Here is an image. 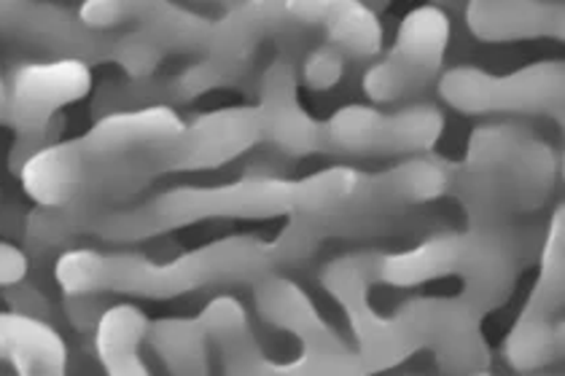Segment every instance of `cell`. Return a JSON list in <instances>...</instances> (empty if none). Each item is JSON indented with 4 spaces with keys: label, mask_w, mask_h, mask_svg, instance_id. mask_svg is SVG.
Returning <instances> with one entry per match:
<instances>
[{
    "label": "cell",
    "mask_w": 565,
    "mask_h": 376,
    "mask_svg": "<svg viewBox=\"0 0 565 376\" xmlns=\"http://www.w3.org/2000/svg\"><path fill=\"white\" fill-rule=\"evenodd\" d=\"M310 258L282 226L275 239L235 234L181 253L170 261H151L140 253H103L73 248L54 261V280L65 296H127V299H178L211 288L254 286L269 272L299 269Z\"/></svg>",
    "instance_id": "obj_1"
},
{
    "label": "cell",
    "mask_w": 565,
    "mask_h": 376,
    "mask_svg": "<svg viewBox=\"0 0 565 376\" xmlns=\"http://www.w3.org/2000/svg\"><path fill=\"white\" fill-rule=\"evenodd\" d=\"M361 172L329 168L307 178L245 175L216 186H178L149 200L103 213L87 234L116 245L143 243L202 221H267L316 215L340 207L359 186Z\"/></svg>",
    "instance_id": "obj_2"
},
{
    "label": "cell",
    "mask_w": 565,
    "mask_h": 376,
    "mask_svg": "<svg viewBox=\"0 0 565 376\" xmlns=\"http://www.w3.org/2000/svg\"><path fill=\"white\" fill-rule=\"evenodd\" d=\"M186 121L173 105H143L103 114L95 127L63 143H49L22 164L24 194L41 207H57L89 194L143 148L175 138Z\"/></svg>",
    "instance_id": "obj_3"
},
{
    "label": "cell",
    "mask_w": 565,
    "mask_h": 376,
    "mask_svg": "<svg viewBox=\"0 0 565 376\" xmlns=\"http://www.w3.org/2000/svg\"><path fill=\"white\" fill-rule=\"evenodd\" d=\"M557 186V157L527 127L482 125L452 170V189L469 224H503L533 213Z\"/></svg>",
    "instance_id": "obj_4"
},
{
    "label": "cell",
    "mask_w": 565,
    "mask_h": 376,
    "mask_svg": "<svg viewBox=\"0 0 565 376\" xmlns=\"http://www.w3.org/2000/svg\"><path fill=\"white\" fill-rule=\"evenodd\" d=\"M520 237L503 224H469L463 232L431 234L423 243L383 253L377 277L396 288L458 277L460 296L479 318L499 310L520 275Z\"/></svg>",
    "instance_id": "obj_5"
},
{
    "label": "cell",
    "mask_w": 565,
    "mask_h": 376,
    "mask_svg": "<svg viewBox=\"0 0 565 376\" xmlns=\"http://www.w3.org/2000/svg\"><path fill=\"white\" fill-rule=\"evenodd\" d=\"M0 39L20 43L49 60L119 65L130 78L153 76L164 54L130 30H95L52 0H0Z\"/></svg>",
    "instance_id": "obj_6"
},
{
    "label": "cell",
    "mask_w": 565,
    "mask_h": 376,
    "mask_svg": "<svg viewBox=\"0 0 565 376\" xmlns=\"http://www.w3.org/2000/svg\"><path fill=\"white\" fill-rule=\"evenodd\" d=\"M452 170L456 164L445 159L417 153L393 164L391 170L374 175L361 172L359 186L340 207L316 215H291L288 221L302 232L312 250L331 237L388 229L391 221L404 218L407 210L445 196L452 189Z\"/></svg>",
    "instance_id": "obj_7"
},
{
    "label": "cell",
    "mask_w": 565,
    "mask_h": 376,
    "mask_svg": "<svg viewBox=\"0 0 565 376\" xmlns=\"http://www.w3.org/2000/svg\"><path fill=\"white\" fill-rule=\"evenodd\" d=\"M250 288H254L256 310L264 323L282 331L299 344V357L275 363L273 376L366 374L364 361L355 353V347H350L340 331L331 329L316 301L291 277L269 272Z\"/></svg>",
    "instance_id": "obj_8"
},
{
    "label": "cell",
    "mask_w": 565,
    "mask_h": 376,
    "mask_svg": "<svg viewBox=\"0 0 565 376\" xmlns=\"http://www.w3.org/2000/svg\"><path fill=\"white\" fill-rule=\"evenodd\" d=\"M439 97L463 116H546L563 125L565 67L561 60H546L495 76L458 65L441 73Z\"/></svg>",
    "instance_id": "obj_9"
},
{
    "label": "cell",
    "mask_w": 565,
    "mask_h": 376,
    "mask_svg": "<svg viewBox=\"0 0 565 376\" xmlns=\"http://www.w3.org/2000/svg\"><path fill=\"white\" fill-rule=\"evenodd\" d=\"M380 258H383L380 250H359L331 258L321 269V286L327 288L331 299L340 301L348 329L353 334L355 353L364 361L366 374L402 366L417 353L413 342L396 325L393 314H383L372 307L370 293L380 282Z\"/></svg>",
    "instance_id": "obj_10"
},
{
    "label": "cell",
    "mask_w": 565,
    "mask_h": 376,
    "mask_svg": "<svg viewBox=\"0 0 565 376\" xmlns=\"http://www.w3.org/2000/svg\"><path fill=\"white\" fill-rule=\"evenodd\" d=\"M563 296L565 210L561 205L546 226L536 286L503 342V357L514 372H542L563 357Z\"/></svg>",
    "instance_id": "obj_11"
},
{
    "label": "cell",
    "mask_w": 565,
    "mask_h": 376,
    "mask_svg": "<svg viewBox=\"0 0 565 376\" xmlns=\"http://www.w3.org/2000/svg\"><path fill=\"white\" fill-rule=\"evenodd\" d=\"M445 132V114L431 103L402 105L396 110L348 105L323 121L327 153L345 157H417L428 153Z\"/></svg>",
    "instance_id": "obj_12"
},
{
    "label": "cell",
    "mask_w": 565,
    "mask_h": 376,
    "mask_svg": "<svg viewBox=\"0 0 565 376\" xmlns=\"http://www.w3.org/2000/svg\"><path fill=\"white\" fill-rule=\"evenodd\" d=\"M452 24L445 9L428 3L409 11L393 46L364 73V92L377 105L413 100L436 82L450 46Z\"/></svg>",
    "instance_id": "obj_13"
},
{
    "label": "cell",
    "mask_w": 565,
    "mask_h": 376,
    "mask_svg": "<svg viewBox=\"0 0 565 376\" xmlns=\"http://www.w3.org/2000/svg\"><path fill=\"white\" fill-rule=\"evenodd\" d=\"M391 314L417 353H431L445 374L490 372V350L479 325L482 318L463 299L417 296L402 301Z\"/></svg>",
    "instance_id": "obj_14"
},
{
    "label": "cell",
    "mask_w": 565,
    "mask_h": 376,
    "mask_svg": "<svg viewBox=\"0 0 565 376\" xmlns=\"http://www.w3.org/2000/svg\"><path fill=\"white\" fill-rule=\"evenodd\" d=\"M82 20L95 30H130L164 57H196L211 39L213 20L178 0H84Z\"/></svg>",
    "instance_id": "obj_15"
},
{
    "label": "cell",
    "mask_w": 565,
    "mask_h": 376,
    "mask_svg": "<svg viewBox=\"0 0 565 376\" xmlns=\"http://www.w3.org/2000/svg\"><path fill=\"white\" fill-rule=\"evenodd\" d=\"M92 92V65L82 60H46L24 63L6 82L3 125L14 135L44 132L67 105Z\"/></svg>",
    "instance_id": "obj_16"
},
{
    "label": "cell",
    "mask_w": 565,
    "mask_h": 376,
    "mask_svg": "<svg viewBox=\"0 0 565 376\" xmlns=\"http://www.w3.org/2000/svg\"><path fill=\"white\" fill-rule=\"evenodd\" d=\"M256 108L262 114V143L275 153L291 159L327 153L323 121L312 119L299 103V67L288 52H278L264 67Z\"/></svg>",
    "instance_id": "obj_17"
},
{
    "label": "cell",
    "mask_w": 565,
    "mask_h": 376,
    "mask_svg": "<svg viewBox=\"0 0 565 376\" xmlns=\"http://www.w3.org/2000/svg\"><path fill=\"white\" fill-rule=\"evenodd\" d=\"M286 9L348 60H372L383 49V24L364 0H286Z\"/></svg>",
    "instance_id": "obj_18"
},
{
    "label": "cell",
    "mask_w": 565,
    "mask_h": 376,
    "mask_svg": "<svg viewBox=\"0 0 565 376\" xmlns=\"http://www.w3.org/2000/svg\"><path fill=\"white\" fill-rule=\"evenodd\" d=\"M466 24L484 43H514L565 35L563 0H466Z\"/></svg>",
    "instance_id": "obj_19"
},
{
    "label": "cell",
    "mask_w": 565,
    "mask_h": 376,
    "mask_svg": "<svg viewBox=\"0 0 565 376\" xmlns=\"http://www.w3.org/2000/svg\"><path fill=\"white\" fill-rule=\"evenodd\" d=\"M0 363L22 376H63L67 344L44 318L0 312Z\"/></svg>",
    "instance_id": "obj_20"
},
{
    "label": "cell",
    "mask_w": 565,
    "mask_h": 376,
    "mask_svg": "<svg viewBox=\"0 0 565 376\" xmlns=\"http://www.w3.org/2000/svg\"><path fill=\"white\" fill-rule=\"evenodd\" d=\"M200 320L205 325L207 342H211V347H216L218 363L224 366L226 374H275V363L278 361L267 357L262 350L259 339L250 329L248 314H245L237 299L216 296L200 312Z\"/></svg>",
    "instance_id": "obj_21"
},
{
    "label": "cell",
    "mask_w": 565,
    "mask_h": 376,
    "mask_svg": "<svg viewBox=\"0 0 565 376\" xmlns=\"http://www.w3.org/2000/svg\"><path fill=\"white\" fill-rule=\"evenodd\" d=\"M149 325L146 312L135 304H114L100 312L95 323V350L110 376H149L143 361Z\"/></svg>",
    "instance_id": "obj_22"
},
{
    "label": "cell",
    "mask_w": 565,
    "mask_h": 376,
    "mask_svg": "<svg viewBox=\"0 0 565 376\" xmlns=\"http://www.w3.org/2000/svg\"><path fill=\"white\" fill-rule=\"evenodd\" d=\"M146 344L170 374L211 372V342L200 318H164L149 325Z\"/></svg>",
    "instance_id": "obj_23"
},
{
    "label": "cell",
    "mask_w": 565,
    "mask_h": 376,
    "mask_svg": "<svg viewBox=\"0 0 565 376\" xmlns=\"http://www.w3.org/2000/svg\"><path fill=\"white\" fill-rule=\"evenodd\" d=\"M348 57L334 46V43L321 41L305 54L299 65V84H305L312 92H329L345 76Z\"/></svg>",
    "instance_id": "obj_24"
},
{
    "label": "cell",
    "mask_w": 565,
    "mask_h": 376,
    "mask_svg": "<svg viewBox=\"0 0 565 376\" xmlns=\"http://www.w3.org/2000/svg\"><path fill=\"white\" fill-rule=\"evenodd\" d=\"M30 272V253L20 245L0 239V291L17 286Z\"/></svg>",
    "instance_id": "obj_25"
},
{
    "label": "cell",
    "mask_w": 565,
    "mask_h": 376,
    "mask_svg": "<svg viewBox=\"0 0 565 376\" xmlns=\"http://www.w3.org/2000/svg\"><path fill=\"white\" fill-rule=\"evenodd\" d=\"M189 3H200V6H216L221 11H230L232 6L243 3V0H189Z\"/></svg>",
    "instance_id": "obj_26"
},
{
    "label": "cell",
    "mask_w": 565,
    "mask_h": 376,
    "mask_svg": "<svg viewBox=\"0 0 565 376\" xmlns=\"http://www.w3.org/2000/svg\"><path fill=\"white\" fill-rule=\"evenodd\" d=\"M3 114H6V82L0 78V125H3Z\"/></svg>",
    "instance_id": "obj_27"
},
{
    "label": "cell",
    "mask_w": 565,
    "mask_h": 376,
    "mask_svg": "<svg viewBox=\"0 0 565 376\" xmlns=\"http://www.w3.org/2000/svg\"><path fill=\"white\" fill-rule=\"evenodd\" d=\"M463 3V0H434V6H439V9H445V6H458Z\"/></svg>",
    "instance_id": "obj_28"
},
{
    "label": "cell",
    "mask_w": 565,
    "mask_h": 376,
    "mask_svg": "<svg viewBox=\"0 0 565 376\" xmlns=\"http://www.w3.org/2000/svg\"><path fill=\"white\" fill-rule=\"evenodd\" d=\"M364 3H370L372 9H383V6H388L391 0H364Z\"/></svg>",
    "instance_id": "obj_29"
}]
</instances>
